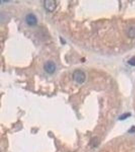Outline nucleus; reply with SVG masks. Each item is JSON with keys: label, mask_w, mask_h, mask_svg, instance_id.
Masks as SVG:
<instances>
[{"label": "nucleus", "mask_w": 135, "mask_h": 152, "mask_svg": "<svg viewBox=\"0 0 135 152\" xmlns=\"http://www.w3.org/2000/svg\"><path fill=\"white\" fill-rule=\"evenodd\" d=\"M131 115V114L129 113H125V114L121 115V116H120V118H119V119L120 120H123L126 119V118L129 117Z\"/></svg>", "instance_id": "obj_6"}, {"label": "nucleus", "mask_w": 135, "mask_h": 152, "mask_svg": "<svg viewBox=\"0 0 135 152\" xmlns=\"http://www.w3.org/2000/svg\"><path fill=\"white\" fill-rule=\"evenodd\" d=\"M25 21L26 23L30 26H35L38 23V19L36 16L33 13H30L26 15Z\"/></svg>", "instance_id": "obj_3"}, {"label": "nucleus", "mask_w": 135, "mask_h": 152, "mask_svg": "<svg viewBox=\"0 0 135 152\" xmlns=\"http://www.w3.org/2000/svg\"><path fill=\"white\" fill-rule=\"evenodd\" d=\"M128 35L130 38H135V27H132L128 30Z\"/></svg>", "instance_id": "obj_5"}, {"label": "nucleus", "mask_w": 135, "mask_h": 152, "mask_svg": "<svg viewBox=\"0 0 135 152\" xmlns=\"http://www.w3.org/2000/svg\"><path fill=\"white\" fill-rule=\"evenodd\" d=\"M130 133H135V126H133L132 128L130 129V130L128 131Z\"/></svg>", "instance_id": "obj_8"}, {"label": "nucleus", "mask_w": 135, "mask_h": 152, "mask_svg": "<svg viewBox=\"0 0 135 152\" xmlns=\"http://www.w3.org/2000/svg\"><path fill=\"white\" fill-rule=\"evenodd\" d=\"M44 7L49 11H50V12L53 11L56 7V3L55 1H52V0L45 1L44 3Z\"/></svg>", "instance_id": "obj_4"}, {"label": "nucleus", "mask_w": 135, "mask_h": 152, "mask_svg": "<svg viewBox=\"0 0 135 152\" xmlns=\"http://www.w3.org/2000/svg\"><path fill=\"white\" fill-rule=\"evenodd\" d=\"M128 62V64L131 65V66H135V57H133L131 58L130 59Z\"/></svg>", "instance_id": "obj_7"}, {"label": "nucleus", "mask_w": 135, "mask_h": 152, "mask_svg": "<svg viewBox=\"0 0 135 152\" xmlns=\"http://www.w3.org/2000/svg\"><path fill=\"white\" fill-rule=\"evenodd\" d=\"M44 69L46 73L52 74L55 72L56 66L55 64L53 61H48L45 62Z\"/></svg>", "instance_id": "obj_2"}, {"label": "nucleus", "mask_w": 135, "mask_h": 152, "mask_svg": "<svg viewBox=\"0 0 135 152\" xmlns=\"http://www.w3.org/2000/svg\"><path fill=\"white\" fill-rule=\"evenodd\" d=\"M73 78L75 82L81 84L85 82L86 76L83 71L81 69H77L73 73Z\"/></svg>", "instance_id": "obj_1"}]
</instances>
